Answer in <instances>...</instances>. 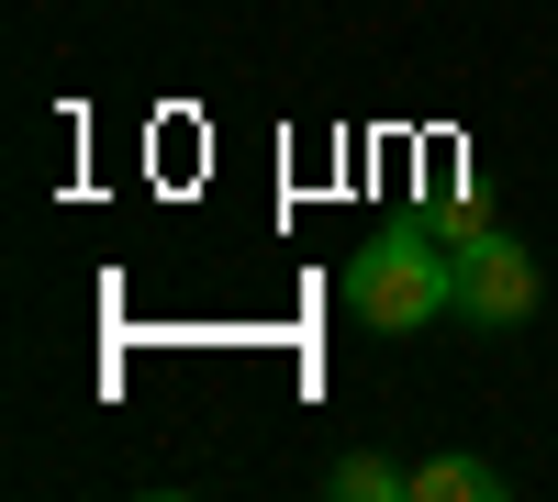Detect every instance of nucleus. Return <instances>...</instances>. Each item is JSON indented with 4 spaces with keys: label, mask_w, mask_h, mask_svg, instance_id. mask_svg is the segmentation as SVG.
<instances>
[{
    "label": "nucleus",
    "mask_w": 558,
    "mask_h": 502,
    "mask_svg": "<svg viewBox=\"0 0 558 502\" xmlns=\"http://www.w3.org/2000/svg\"><path fill=\"white\" fill-rule=\"evenodd\" d=\"M347 313L368 335H425L436 313H458V257L425 235V223H413V235H380V246H357L347 257Z\"/></svg>",
    "instance_id": "obj_1"
},
{
    "label": "nucleus",
    "mask_w": 558,
    "mask_h": 502,
    "mask_svg": "<svg viewBox=\"0 0 558 502\" xmlns=\"http://www.w3.org/2000/svg\"><path fill=\"white\" fill-rule=\"evenodd\" d=\"M447 257H458V313H470V325H502V335H514L525 313L547 302V280H536V246H514L502 223H470V235H458Z\"/></svg>",
    "instance_id": "obj_2"
},
{
    "label": "nucleus",
    "mask_w": 558,
    "mask_h": 502,
    "mask_svg": "<svg viewBox=\"0 0 558 502\" xmlns=\"http://www.w3.org/2000/svg\"><path fill=\"white\" fill-rule=\"evenodd\" d=\"M514 480H502L492 458H413V502H502Z\"/></svg>",
    "instance_id": "obj_3"
},
{
    "label": "nucleus",
    "mask_w": 558,
    "mask_h": 502,
    "mask_svg": "<svg viewBox=\"0 0 558 502\" xmlns=\"http://www.w3.org/2000/svg\"><path fill=\"white\" fill-rule=\"evenodd\" d=\"M324 491H336V502H413V469H391V458H368V446H347V458L324 469Z\"/></svg>",
    "instance_id": "obj_4"
}]
</instances>
